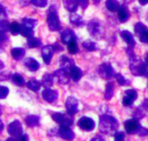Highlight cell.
<instances>
[{"label":"cell","instance_id":"1","mask_svg":"<svg viewBox=\"0 0 148 141\" xmlns=\"http://www.w3.org/2000/svg\"><path fill=\"white\" fill-rule=\"evenodd\" d=\"M119 127L118 120L110 115H101L100 117L99 128L100 131L107 135H113L116 133Z\"/></svg>","mask_w":148,"mask_h":141},{"label":"cell","instance_id":"2","mask_svg":"<svg viewBox=\"0 0 148 141\" xmlns=\"http://www.w3.org/2000/svg\"><path fill=\"white\" fill-rule=\"evenodd\" d=\"M127 53L130 58V69L133 75L137 76H148V67L145 62L138 59L133 53L132 49Z\"/></svg>","mask_w":148,"mask_h":141},{"label":"cell","instance_id":"3","mask_svg":"<svg viewBox=\"0 0 148 141\" xmlns=\"http://www.w3.org/2000/svg\"><path fill=\"white\" fill-rule=\"evenodd\" d=\"M47 23L51 31H57L61 28V23H60L57 12L55 9V5H51L48 11Z\"/></svg>","mask_w":148,"mask_h":141},{"label":"cell","instance_id":"4","mask_svg":"<svg viewBox=\"0 0 148 141\" xmlns=\"http://www.w3.org/2000/svg\"><path fill=\"white\" fill-rule=\"evenodd\" d=\"M134 32L141 42L148 44V29L142 23H138L134 26Z\"/></svg>","mask_w":148,"mask_h":141},{"label":"cell","instance_id":"5","mask_svg":"<svg viewBox=\"0 0 148 141\" xmlns=\"http://www.w3.org/2000/svg\"><path fill=\"white\" fill-rule=\"evenodd\" d=\"M52 119L59 123L61 126L70 127L73 124V118L69 114H64L62 113H55L52 114Z\"/></svg>","mask_w":148,"mask_h":141},{"label":"cell","instance_id":"6","mask_svg":"<svg viewBox=\"0 0 148 141\" xmlns=\"http://www.w3.org/2000/svg\"><path fill=\"white\" fill-rule=\"evenodd\" d=\"M99 74L102 78H104L106 80H109L114 75V68L110 63L106 62V63H103L100 66Z\"/></svg>","mask_w":148,"mask_h":141},{"label":"cell","instance_id":"7","mask_svg":"<svg viewBox=\"0 0 148 141\" xmlns=\"http://www.w3.org/2000/svg\"><path fill=\"white\" fill-rule=\"evenodd\" d=\"M66 110L68 114L73 116L78 112V101L75 97H69L66 101Z\"/></svg>","mask_w":148,"mask_h":141},{"label":"cell","instance_id":"8","mask_svg":"<svg viewBox=\"0 0 148 141\" xmlns=\"http://www.w3.org/2000/svg\"><path fill=\"white\" fill-rule=\"evenodd\" d=\"M125 129L126 132L129 134H134V133H137L138 131L140 128V125L138 121V120L136 119H131L128 120L125 122Z\"/></svg>","mask_w":148,"mask_h":141},{"label":"cell","instance_id":"9","mask_svg":"<svg viewBox=\"0 0 148 141\" xmlns=\"http://www.w3.org/2000/svg\"><path fill=\"white\" fill-rule=\"evenodd\" d=\"M8 133L10 135L13 137H19L22 135L23 129H22V124L19 120H14L11 122L8 127Z\"/></svg>","mask_w":148,"mask_h":141},{"label":"cell","instance_id":"10","mask_svg":"<svg viewBox=\"0 0 148 141\" xmlns=\"http://www.w3.org/2000/svg\"><path fill=\"white\" fill-rule=\"evenodd\" d=\"M54 76L56 78L57 81L62 85L68 84L69 82V80H70V74L62 68H60V69L55 71Z\"/></svg>","mask_w":148,"mask_h":141},{"label":"cell","instance_id":"11","mask_svg":"<svg viewBox=\"0 0 148 141\" xmlns=\"http://www.w3.org/2000/svg\"><path fill=\"white\" fill-rule=\"evenodd\" d=\"M78 126L80 127L81 129H82L84 131H87V132H90L95 128V123L89 117H82V118H81L79 120Z\"/></svg>","mask_w":148,"mask_h":141},{"label":"cell","instance_id":"12","mask_svg":"<svg viewBox=\"0 0 148 141\" xmlns=\"http://www.w3.org/2000/svg\"><path fill=\"white\" fill-rule=\"evenodd\" d=\"M59 64H60L61 68L66 70L69 73H70V70L73 68V67H75L74 61L71 58H69V57H68L66 55L61 56V58L59 60Z\"/></svg>","mask_w":148,"mask_h":141},{"label":"cell","instance_id":"13","mask_svg":"<svg viewBox=\"0 0 148 141\" xmlns=\"http://www.w3.org/2000/svg\"><path fill=\"white\" fill-rule=\"evenodd\" d=\"M61 39H62V42L64 44L68 45V44H69L72 42H75L76 41V36H75V35L73 30H71L69 29H66L62 33Z\"/></svg>","mask_w":148,"mask_h":141},{"label":"cell","instance_id":"14","mask_svg":"<svg viewBox=\"0 0 148 141\" xmlns=\"http://www.w3.org/2000/svg\"><path fill=\"white\" fill-rule=\"evenodd\" d=\"M59 135L65 140H72L75 138L74 132L70 129L69 127L67 126H61L59 129Z\"/></svg>","mask_w":148,"mask_h":141},{"label":"cell","instance_id":"15","mask_svg":"<svg viewBox=\"0 0 148 141\" xmlns=\"http://www.w3.org/2000/svg\"><path fill=\"white\" fill-rule=\"evenodd\" d=\"M88 30L92 36L96 37L101 33V25L97 20H91L88 24Z\"/></svg>","mask_w":148,"mask_h":141},{"label":"cell","instance_id":"16","mask_svg":"<svg viewBox=\"0 0 148 141\" xmlns=\"http://www.w3.org/2000/svg\"><path fill=\"white\" fill-rule=\"evenodd\" d=\"M42 98L49 103L54 102L58 98V93L56 90H52L50 88H46L42 91Z\"/></svg>","mask_w":148,"mask_h":141},{"label":"cell","instance_id":"17","mask_svg":"<svg viewBox=\"0 0 148 141\" xmlns=\"http://www.w3.org/2000/svg\"><path fill=\"white\" fill-rule=\"evenodd\" d=\"M54 48L52 45H48L42 48V57L46 64H49L51 61V58L54 54Z\"/></svg>","mask_w":148,"mask_h":141},{"label":"cell","instance_id":"18","mask_svg":"<svg viewBox=\"0 0 148 141\" xmlns=\"http://www.w3.org/2000/svg\"><path fill=\"white\" fill-rule=\"evenodd\" d=\"M24 65L29 70H30L32 72H35V71L38 70V68L40 67L39 62L36 60H35L34 58H27V59H25Z\"/></svg>","mask_w":148,"mask_h":141},{"label":"cell","instance_id":"19","mask_svg":"<svg viewBox=\"0 0 148 141\" xmlns=\"http://www.w3.org/2000/svg\"><path fill=\"white\" fill-rule=\"evenodd\" d=\"M121 36L123 38V40H124L131 48H134V45H135V41H134V39L133 35H132L129 31H127V30H123V31H121Z\"/></svg>","mask_w":148,"mask_h":141},{"label":"cell","instance_id":"20","mask_svg":"<svg viewBox=\"0 0 148 141\" xmlns=\"http://www.w3.org/2000/svg\"><path fill=\"white\" fill-rule=\"evenodd\" d=\"M118 16H119V19L121 23H125L128 19L129 14H128L127 9L125 5L120 6V8L118 10Z\"/></svg>","mask_w":148,"mask_h":141},{"label":"cell","instance_id":"21","mask_svg":"<svg viewBox=\"0 0 148 141\" xmlns=\"http://www.w3.org/2000/svg\"><path fill=\"white\" fill-rule=\"evenodd\" d=\"M10 53H11L12 57L15 60L19 61V60H21L24 56V55H25V49H23V48H14V49H11Z\"/></svg>","mask_w":148,"mask_h":141},{"label":"cell","instance_id":"22","mask_svg":"<svg viewBox=\"0 0 148 141\" xmlns=\"http://www.w3.org/2000/svg\"><path fill=\"white\" fill-rule=\"evenodd\" d=\"M25 121H26V124L29 127H35L39 126L40 118L36 115H29L26 117Z\"/></svg>","mask_w":148,"mask_h":141},{"label":"cell","instance_id":"23","mask_svg":"<svg viewBox=\"0 0 148 141\" xmlns=\"http://www.w3.org/2000/svg\"><path fill=\"white\" fill-rule=\"evenodd\" d=\"M63 2V4L65 6V8L70 11V12H75L77 10V7H78V3H77V1L76 0H62Z\"/></svg>","mask_w":148,"mask_h":141},{"label":"cell","instance_id":"24","mask_svg":"<svg viewBox=\"0 0 148 141\" xmlns=\"http://www.w3.org/2000/svg\"><path fill=\"white\" fill-rule=\"evenodd\" d=\"M69 74H70V77L75 81H78L82 78V69L80 68L76 67V66L73 67V68L70 70V73Z\"/></svg>","mask_w":148,"mask_h":141},{"label":"cell","instance_id":"25","mask_svg":"<svg viewBox=\"0 0 148 141\" xmlns=\"http://www.w3.org/2000/svg\"><path fill=\"white\" fill-rule=\"evenodd\" d=\"M54 82V76L50 74H45L42 77V85L46 88H49L50 87H52Z\"/></svg>","mask_w":148,"mask_h":141},{"label":"cell","instance_id":"26","mask_svg":"<svg viewBox=\"0 0 148 141\" xmlns=\"http://www.w3.org/2000/svg\"><path fill=\"white\" fill-rule=\"evenodd\" d=\"M120 3L117 0H107L106 1V7L108 10L114 12V11H118L119 8H120Z\"/></svg>","mask_w":148,"mask_h":141},{"label":"cell","instance_id":"27","mask_svg":"<svg viewBox=\"0 0 148 141\" xmlns=\"http://www.w3.org/2000/svg\"><path fill=\"white\" fill-rule=\"evenodd\" d=\"M70 23L75 26H78V27H81L83 25L84 22H83V19L81 16H79L78 14H75V13H73L71 14L70 16Z\"/></svg>","mask_w":148,"mask_h":141},{"label":"cell","instance_id":"28","mask_svg":"<svg viewBox=\"0 0 148 141\" xmlns=\"http://www.w3.org/2000/svg\"><path fill=\"white\" fill-rule=\"evenodd\" d=\"M26 85H27L28 88H29L30 90H32V91H34V92H37V91H39V89L41 88L42 83H41L39 81H37V80L32 79V80L29 81L27 82Z\"/></svg>","mask_w":148,"mask_h":141},{"label":"cell","instance_id":"29","mask_svg":"<svg viewBox=\"0 0 148 141\" xmlns=\"http://www.w3.org/2000/svg\"><path fill=\"white\" fill-rule=\"evenodd\" d=\"M114 95V83L108 82L106 86V92H105V99L110 100Z\"/></svg>","mask_w":148,"mask_h":141},{"label":"cell","instance_id":"30","mask_svg":"<svg viewBox=\"0 0 148 141\" xmlns=\"http://www.w3.org/2000/svg\"><path fill=\"white\" fill-rule=\"evenodd\" d=\"M36 23H37V22H36V19H33V18H24L23 20L22 25L26 27V28L33 29L35 28V26L36 25Z\"/></svg>","mask_w":148,"mask_h":141},{"label":"cell","instance_id":"31","mask_svg":"<svg viewBox=\"0 0 148 141\" xmlns=\"http://www.w3.org/2000/svg\"><path fill=\"white\" fill-rule=\"evenodd\" d=\"M27 44L29 48H37L41 46V41L36 37L30 36V37H28Z\"/></svg>","mask_w":148,"mask_h":141},{"label":"cell","instance_id":"32","mask_svg":"<svg viewBox=\"0 0 148 141\" xmlns=\"http://www.w3.org/2000/svg\"><path fill=\"white\" fill-rule=\"evenodd\" d=\"M9 29L10 31L13 34V35H18L20 34V30H21V25L16 23V22H14L12 23H10L9 25Z\"/></svg>","mask_w":148,"mask_h":141},{"label":"cell","instance_id":"33","mask_svg":"<svg viewBox=\"0 0 148 141\" xmlns=\"http://www.w3.org/2000/svg\"><path fill=\"white\" fill-rule=\"evenodd\" d=\"M12 81L16 86H23L25 83V81H24L23 77L19 74H14L12 75Z\"/></svg>","mask_w":148,"mask_h":141},{"label":"cell","instance_id":"34","mask_svg":"<svg viewBox=\"0 0 148 141\" xmlns=\"http://www.w3.org/2000/svg\"><path fill=\"white\" fill-rule=\"evenodd\" d=\"M82 46H83V48H85L88 51H95V50L97 49V46H96L95 42H94L92 41H89V40L85 41L82 43Z\"/></svg>","mask_w":148,"mask_h":141},{"label":"cell","instance_id":"35","mask_svg":"<svg viewBox=\"0 0 148 141\" xmlns=\"http://www.w3.org/2000/svg\"><path fill=\"white\" fill-rule=\"evenodd\" d=\"M20 34L25 37H30L33 36V29L26 28L23 25H21V30H20Z\"/></svg>","mask_w":148,"mask_h":141},{"label":"cell","instance_id":"36","mask_svg":"<svg viewBox=\"0 0 148 141\" xmlns=\"http://www.w3.org/2000/svg\"><path fill=\"white\" fill-rule=\"evenodd\" d=\"M68 49L69 51L70 54H76L78 51H79V49H78V45L76 43V41L75 42H70L69 44H68Z\"/></svg>","mask_w":148,"mask_h":141},{"label":"cell","instance_id":"37","mask_svg":"<svg viewBox=\"0 0 148 141\" xmlns=\"http://www.w3.org/2000/svg\"><path fill=\"white\" fill-rule=\"evenodd\" d=\"M9 29V23L7 21L0 20V33L1 34H6V32Z\"/></svg>","mask_w":148,"mask_h":141},{"label":"cell","instance_id":"38","mask_svg":"<svg viewBox=\"0 0 148 141\" xmlns=\"http://www.w3.org/2000/svg\"><path fill=\"white\" fill-rule=\"evenodd\" d=\"M31 3L35 6H37L40 8H44L45 6H47L48 0H31Z\"/></svg>","mask_w":148,"mask_h":141},{"label":"cell","instance_id":"39","mask_svg":"<svg viewBox=\"0 0 148 141\" xmlns=\"http://www.w3.org/2000/svg\"><path fill=\"white\" fill-rule=\"evenodd\" d=\"M125 94L127 96H128L129 98H131L134 101H135L138 98V94L134 89H128L125 92Z\"/></svg>","mask_w":148,"mask_h":141},{"label":"cell","instance_id":"40","mask_svg":"<svg viewBox=\"0 0 148 141\" xmlns=\"http://www.w3.org/2000/svg\"><path fill=\"white\" fill-rule=\"evenodd\" d=\"M114 76L115 77L116 81H118V83H119L120 85L123 86V85H126V84H127V80H126V79L124 78V76L121 75V74H114Z\"/></svg>","mask_w":148,"mask_h":141},{"label":"cell","instance_id":"41","mask_svg":"<svg viewBox=\"0 0 148 141\" xmlns=\"http://www.w3.org/2000/svg\"><path fill=\"white\" fill-rule=\"evenodd\" d=\"M9 94V88L4 86H0V99H4Z\"/></svg>","mask_w":148,"mask_h":141},{"label":"cell","instance_id":"42","mask_svg":"<svg viewBox=\"0 0 148 141\" xmlns=\"http://www.w3.org/2000/svg\"><path fill=\"white\" fill-rule=\"evenodd\" d=\"M134 100H132L131 98H129V97L127 96V95H125L124 98H123V100H122V103H123V105L126 106V107H130V106H132L133 103H134Z\"/></svg>","mask_w":148,"mask_h":141},{"label":"cell","instance_id":"43","mask_svg":"<svg viewBox=\"0 0 148 141\" xmlns=\"http://www.w3.org/2000/svg\"><path fill=\"white\" fill-rule=\"evenodd\" d=\"M125 140V134L122 132L115 133H114V141H124Z\"/></svg>","mask_w":148,"mask_h":141},{"label":"cell","instance_id":"44","mask_svg":"<svg viewBox=\"0 0 148 141\" xmlns=\"http://www.w3.org/2000/svg\"><path fill=\"white\" fill-rule=\"evenodd\" d=\"M77 1V3L83 9H87L88 6V0H76Z\"/></svg>","mask_w":148,"mask_h":141},{"label":"cell","instance_id":"45","mask_svg":"<svg viewBox=\"0 0 148 141\" xmlns=\"http://www.w3.org/2000/svg\"><path fill=\"white\" fill-rule=\"evenodd\" d=\"M147 133L148 131L145 127H140V130L137 133V134H139L140 136H146V135H147Z\"/></svg>","mask_w":148,"mask_h":141},{"label":"cell","instance_id":"46","mask_svg":"<svg viewBox=\"0 0 148 141\" xmlns=\"http://www.w3.org/2000/svg\"><path fill=\"white\" fill-rule=\"evenodd\" d=\"M53 48H54V51H56V52H57V51H61V50H62V48L58 44V43H56L54 46H53Z\"/></svg>","mask_w":148,"mask_h":141},{"label":"cell","instance_id":"47","mask_svg":"<svg viewBox=\"0 0 148 141\" xmlns=\"http://www.w3.org/2000/svg\"><path fill=\"white\" fill-rule=\"evenodd\" d=\"M0 16H6V10H5V8L0 4Z\"/></svg>","mask_w":148,"mask_h":141},{"label":"cell","instance_id":"48","mask_svg":"<svg viewBox=\"0 0 148 141\" xmlns=\"http://www.w3.org/2000/svg\"><path fill=\"white\" fill-rule=\"evenodd\" d=\"M18 141H29V138L26 134H23L19 136V140Z\"/></svg>","mask_w":148,"mask_h":141},{"label":"cell","instance_id":"49","mask_svg":"<svg viewBox=\"0 0 148 141\" xmlns=\"http://www.w3.org/2000/svg\"><path fill=\"white\" fill-rule=\"evenodd\" d=\"M91 141H105V140H104L103 138H101V137L98 136V137H95V138L92 139Z\"/></svg>","mask_w":148,"mask_h":141},{"label":"cell","instance_id":"50","mask_svg":"<svg viewBox=\"0 0 148 141\" xmlns=\"http://www.w3.org/2000/svg\"><path fill=\"white\" fill-rule=\"evenodd\" d=\"M139 2L141 5H146L148 3V0H139Z\"/></svg>","mask_w":148,"mask_h":141},{"label":"cell","instance_id":"51","mask_svg":"<svg viewBox=\"0 0 148 141\" xmlns=\"http://www.w3.org/2000/svg\"><path fill=\"white\" fill-rule=\"evenodd\" d=\"M145 64H146V65L148 67V53L147 54L146 57H145Z\"/></svg>","mask_w":148,"mask_h":141},{"label":"cell","instance_id":"52","mask_svg":"<svg viewBox=\"0 0 148 141\" xmlns=\"http://www.w3.org/2000/svg\"><path fill=\"white\" fill-rule=\"evenodd\" d=\"M143 105H144V107H145L147 109H148V100H146V101H145V102H144Z\"/></svg>","mask_w":148,"mask_h":141},{"label":"cell","instance_id":"53","mask_svg":"<svg viewBox=\"0 0 148 141\" xmlns=\"http://www.w3.org/2000/svg\"><path fill=\"white\" fill-rule=\"evenodd\" d=\"M5 141H17L15 138H9V139H7Z\"/></svg>","mask_w":148,"mask_h":141},{"label":"cell","instance_id":"54","mask_svg":"<svg viewBox=\"0 0 148 141\" xmlns=\"http://www.w3.org/2000/svg\"><path fill=\"white\" fill-rule=\"evenodd\" d=\"M3 66H4V65H3V62H2V61H0V69H1V68H3Z\"/></svg>","mask_w":148,"mask_h":141},{"label":"cell","instance_id":"55","mask_svg":"<svg viewBox=\"0 0 148 141\" xmlns=\"http://www.w3.org/2000/svg\"><path fill=\"white\" fill-rule=\"evenodd\" d=\"M3 122L0 120V130H2V129H3Z\"/></svg>","mask_w":148,"mask_h":141},{"label":"cell","instance_id":"56","mask_svg":"<svg viewBox=\"0 0 148 141\" xmlns=\"http://www.w3.org/2000/svg\"><path fill=\"white\" fill-rule=\"evenodd\" d=\"M100 1H101V0H94V3H98Z\"/></svg>","mask_w":148,"mask_h":141},{"label":"cell","instance_id":"57","mask_svg":"<svg viewBox=\"0 0 148 141\" xmlns=\"http://www.w3.org/2000/svg\"><path fill=\"white\" fill-rule=\"evenodd\" d=\"M0 115H1V108H0Z\"/></svg>","mask_w":148,"mask_h":141}]
</instances>
